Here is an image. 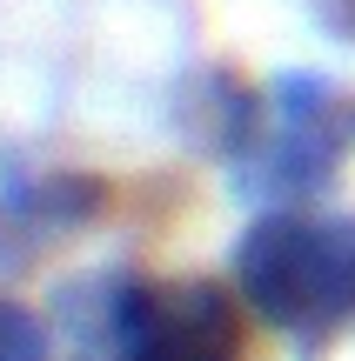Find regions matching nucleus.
Returning a JSON list of instances; mask_svg holds the SVG:
<instances>
[{
    "mask_svg": "<svg viewBox=\"0 0 355 361\" xmlns=\"http://www.w3.org/2000/svg\"><path fill=\"white\" fill-rule=\"evenodd\" d=\"M241 308L295 348L355 328V214L342 207H262L228 247Z\"/></svg>",
    "mask_w": 355,
    "mask_h": 361,
    "instance_id": "nucleus-1",
    "label": "nucleus"
},
{
    "mask_svg": "<svg viewBox=\"0 0 355 361\" xmlns=\"http://www.w3.org/2000/svg\"><path fill=\"white\" fill-rule=\"evenodd\" d=\"M349 141H355V107L329 80L275 74L248 134L228 154V180H235V194H248L262 207H302L335 180Z\"/></svg>",
    "mask_w": 355,
    "mask_h": 361,
    "instance_id": "nucleus-2",
    "label": "nucleus"
},
{
    "mask_svg": "<svg viewBox=\"0 0 355 361\" xmlns=\"http://www.w3.org/2000/svg\"><path fill=\"white\" fill-rule=\"evenodd\" d=\"M107 341L114 361H241L248 355L241 295L201 274L121 281L107 308Z\"/></svg>",
    "mask_w": 355,
    "mask_h": 361,
    "instance_id": "nucleus-3",
    "label": "nucleus"
},
{
    "mask_svg": "<svg viewBox=\"0 0 355 361\" xmlns=\"http://www.w3.org/2000/svg\"><path fill=\"white\" fill-rule=\"evenodd\" d=\"M107 188L94 174H34L0 194V268H34L47 247L80 234L101 214Z\"/></svg>",
    "mask_w": 355,
    "mask_h": 361,
    "instance_id": "nucleus-4",
    "label": "nucleus"
},
{
    "mask_svg": "<svg viewBox=\"0 0 355 361\" xmlns=\"http://www.w3.org/2000/svg\"><path fill=\"white\" fill-rule=\"evenodd\" d=\"M0 361H47V328L0 295Z\"/></svg>",
    "mask_w": 355,
    "mask_h": 361,
    "instance_id": "nucleus-5",
    "label": "nucleus"
},
{
    "mask_svg": "<svg viewBox=\"0 0 355 361\" xmlns=\"http://www.w3.org/2000/svg\"><path fill=\"white\" fill-rule=\"evenodd\" d=\"M315 13H322L329 27H342V34L355 40V0H315Z\"/></svg>",
    "mask_w": 355,
    "mask_h": 361,
    "instance_id": "nucleus-6",
    "label": "nucleus"
}]
</instances>
